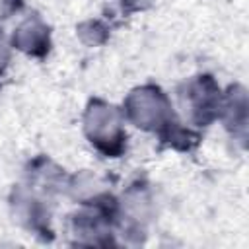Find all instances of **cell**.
I'll list each match as a JSON object with an SVG mask.
<instances>
[{
  "instance_id": "2",
  "label": "cell",
  "mask_w": 249,
  "mask_h": 249,
  "mask_svg": "<svg viewBox=\"0 0 249 249\" xmlns=\"http://www.w3.org/2000/svg\"><path fill=\"white\" fill-rule=\"evenodd\" d=\"M12 8V0H0V14H6Z\"/></svg>"
},
{
  "instance_id": "1",
  "label": "cell",
  "mask_w": 249,
  "mask_h": 249,
  "mask_svg": "<svg viewBox=\"0 0 249 249\" xmlns=\"http://www.w3.org/2000/svg\"><path fill=\"white\" fill-rule=\"evenodd\" d=\"M88 128L91 130V138H95V142H119V124L113 117L111 107L91 109L88 117Z\"/></svg>"
}]
</instances>
